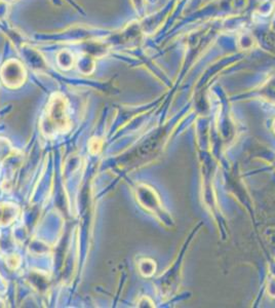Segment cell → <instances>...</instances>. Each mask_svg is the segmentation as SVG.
I'll use <instances>...</instances> for the list:
<instances>
[{
  "label": "cell",
  "instance_id": "6da1fadb",
  "mask_svg": "<svg viewBox=\"0 0 275 308\" xmlns=\"http://www.w3.org/2000/svg\"><path fill=\"white\" fill-rule=\"evenodd\" d=\"M2 77L7 84L16 86L23 82L25 77V70L22 65L16 61H9L2 68Z\"/></svg>",
  "mask_w": 275,
  "mask_h": 308
}]
</instances>
